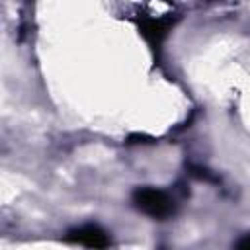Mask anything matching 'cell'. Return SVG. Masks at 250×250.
<instances>
[{"label": "cell", "mask_w": 250, "mask_h": 250, "mask_svg": "<svg viewBox=\"0 0 250 250\" xmlns=\"http://www.w3.org/2000/svg\"><path fill=\"white\" fill-rule=\"evenodd\" d=\"M133 203L139 211L154 219H166L174 213V199L166 191L154 188H139L133 193Z\"/></svg>", "instance_id": "cell-1"}, {"label": "cell", "mask_w": 250, "mask_h": 250, "mask_svg": "<svg viewBox=\"0 0 250 250\" xmlns=\"http://www.w3.org/2000/svg\"><path fill=\"white\" fill-rule=\"evenodd\" d=\"M68 238L72 242H78V244L90 246V248H105L111 242L107 232L102 227H98V225H82V227L70 230Z\"/></svg>", "instance_id": "cell-2"}, {"label": "cell", "mask_w": 250, "mask_h": 250, "mask_svg": "<svg viewBox=\"0 0 250 250\" xmlns=\"http://www.w3.org/2000/svg\"><path fill=\"white\" fill-rule=\"evenodd\" d=\"M170 18H164V16H145L141 21H139V27H141V33L146 37V41H150L152 45H158L168 29H170Z\"/></svg>", "instance_id": "cell-3"}, {"label": "cell", "mask_w": 250, "mask_h": 250, "mask_svg": "<svg viewBox=\"0 0 250 250\" xmlns=\"http://www.w3.org/2000/svg\"><path fill=\"white\" fill-rule=\"evenodd\" d=\"M238 246H240V248H250V234H248L246 238H242V240L238 242Z\"/></svg>", "instance_id": "cell-4"}]
</instances>
